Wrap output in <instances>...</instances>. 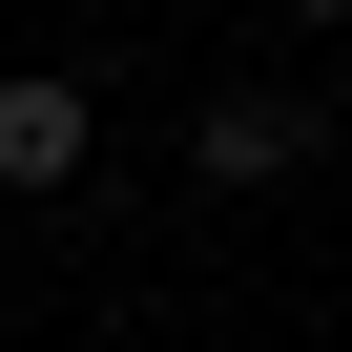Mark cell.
<instances>
[{
    "mask_svg": "<svg viewBox=\"0 0 352 352\" xmlns=\"http://www.w3.org/2000/svg\"><path fill=\"white\" fill-rule=\"evenodd\" d=\"M290 21H352V0H290Z\"/></svg>",
    "mask_w": 352,
    "mask_h": 352,
    "instance_id": "3957f363",
    "label": "cell"
},
{
    "mask_svg": "<svg viewBox=\"0 0 352 352\" xmlns=\"http://www.w3.org/2000/svg\"><path fill=\"white\" fill-rule=\"evenodd\" d=\"M83 145H104V124H83L63 63H0V187H83Z\"/></svg>",
    "mask_w": 352,
    "mask_h": 352,
    "instance_id": "6da1fadb",
    "label": "cell"
},
{
    "mask_svg": "<svg viewBox=\"0 0 352 352\" xmlns=\"http://www.w3.org/2000/svg\"><path fill=\"white\" fill-rule=\"evenodd\" d=\"M290 166H311V104H270V83H228L187 124V187H290Z\"/></svg>",
    "mask_w": 352,
    "mask_h": 352,
    "instance_id": "7a4b0ae2",
    "label": "cell"
}]
</instances>
